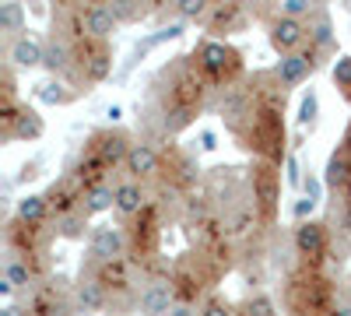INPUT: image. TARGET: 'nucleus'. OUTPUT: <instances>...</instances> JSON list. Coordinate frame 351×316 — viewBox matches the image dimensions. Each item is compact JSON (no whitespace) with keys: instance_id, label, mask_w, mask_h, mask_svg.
<instances>
[{"instance_id":"obj_33","label":"nucleus","mask_w":351,"mask_h":316,"mask_svg":"<svg viewBox=\"0 0 351 316\" xmlns=\"http://www.w3.org/2000/svg\"><path fill=\"white\" fill-rule=\"evenodd\" d=\"M319 204L316 200H309V197H299L295 204H291V215H295V221L302 225V221H313V211H316Z\"/></svg>"},{"instance_id":"obj_27","label":"nucleus","mask_w":351,"mask_h":316,"mask_svg":"<svg viewBox=\"0 0 351 316\" xmlns=\"http://www.w3.org/2000/svg\"><path fill=\"white\" fill-rule=\"evenodd\" d=\"M316 11H319V4H313V0H281L278 4V14L295 18V21H309Z\"/></svg>"},{"instance_id":"obj_36","label":"nucleus","mask_w":351,"mask_h":316,"mask_svg":"<svg viewBox=\"0 0 351 316\" xmlns=\"http://www.w3.org/2000/svg\"><path fill=\"white\" fill-rule=\"evenodd\" d=\"M197 141H200V151H218V134L215 130H200Z\"/></svg>"},{"instance_id":"obj_20","label":"nucleus","mask_w":351,"mask_h":316,"mask_svg":"<svg viewBox=\"0 0 351 316\" xmlns=\"http://www.w3.org/2000/svg\"><path fill=\"white\" fill-rule=\"evenodd\" d=\"M36 99L46 102V106H71L77 99V88L67 84V81H60V77H49V81L36 84Z\"/></svg>"},{"instance_id":"obj_21","label":"nucleus","mask_w":351,"mask_h":316,"mask_svg":"<svg viewBox=\"0 0 351 316\" xmlns=\"http://www.w3.org/2000/svg\"><path fill=\"white\" fill-rule=\"evenodd\" d=\"M0 274H4L18 292H36V267L28 260H21V256H8Z\"/></svg>"},{"instance_id":"obj_4","label":"nucleus","mask_w":351,"mask_h":316,"mask_svg":"<svg viewBox=\"0 0 351 316\" xmlns=\"http://www.w3.org/2000/svg\"><path fill=\"white\" fill-rule=\"evenodd\" d=\"M250 193H253V211H256V218H260V221H274L278 197H281L278 165L256 162V165L250 169Z\"/></svg>"},{"instance_id":"obj_18","label":"nucleus","mask_w":351,"mask_h":316,"mask_svg":"<svg viewBox=\"0 0 351 316\" xmlns=\"http://www.w3.org/2000/svg\"><path fill=\"white\" fill-rule=\"evenodd\" d=\"M49 200H46V193H25L18 204H14V221H21V225H32V228H43L46 225V218H49Z\"/></svg>"},{"instance_id":"obj_38","label":"nucleus","mask_w":351,"mask_h":316,"mask_svg":"<svg viewBox=\"0 0 351 316\" xmlns=\"http://www.w3.org/2000/svg\"><path fill=\"white\" fill-rule=\"evenodd\" d=\"M330 316H351V302H337V306L330 309Z\"/></svg>"},{"instance_id":"obj_40","label":"nucleus","mask_w":351,"mask_h":316,"mask_svg":"<svg viewBox=\"0 0 351 316\" xmlns=\"http://www.w3.org/2000/svg\"><path fill=\"white\" fill-rule=\"evenodd\" d=\"M102 316H112V313H102Z\"/></svg>"},{"instance_id":"obj_39","label":"nucleus","mask_w":351,"mask_h":316,"mask_svg":"<svg viewBox=\"0 0 351 316\" xmlns=\"http://www.w3.org/2000/svg\"><path fill=\"white\" fill-rule=\"evenodd\" d=\"M106 117H109V120L116 123V120H120V117H123V109H120V106H109V109H106Z\"/></svg>"},{"instance_id":"obj_31","label":"nucleus","mask_w":351,"mask_h":316,"mask_svg":"<svg viewBox=\"0 0 351 316\" xmlns=\"http://www.w3.org/2000/svg\"><path fill=\"white\" fill-rule=\"evenodd\" d=\"M246 316H278L274 299H271V295H253V299L246 302Z\"/></svg>"},{"instance_id":"obj_9","label":"nucleus","mask_w":351,"mask_h":316,"mask_svg":"<svg viewBox=\"0 0 351 316\" xmlns=\"http://www.w3.org/2000/svg\"><path fill=\"white\" fill-rule=\"evenodd\" d=\"M81 32L92 42H109L120 32V21H116L109 4H81Z\"/></svg>"},{"instance_id":"obj_2","label":"nucleus","mask_w":351,"mask_h":316,"mask_svg":"<svg viewBox=\"0 0 351 316\" xmlns=\"http://www.w3.org/2000/svg\"><path fill=\"white\" fill-rule=\"evenodd\" d=\"M193 60L200 64V71L208 74L215 84H236V77H239V71H243V56H239V49H232L228 42H221V39H200L197 46H193Z\"/></svg>"},{"instance_id":"obj_37","label":"nucleus","mask_w":351,"mask_h":316,"mask_svg":"<svg viewBox=\"0 0 351 316\" xmlns=\"http://www.w3.org/2000/svg\"><path fill=\"white\" fill-rule=\"evenodd\" d=\"M0 316H28V309H21L18 302H4V309H0Z\"/></svg>"},{"instance_id":"obj_11","label":"nucleus","mask_w":351,"mask_h":316,"mask_svg":"<svg viewBox=\"0 0 351 316\" xmlns=\"http://www.w3.org/2000/svg\"><path fill=\"white\" fill-rule=\"evenodd\" d=\"M43 56H46V42L39 36H18L8 42V64L18 67V71H32V67H43Z\"/></svg>"},{"instance_id":"obj_16","label":"nucleus","mask_w":351,"mask_h":316,"mask_svg":"<svg viewBox=\"0 0 351 316\" xmlns=\"http://www.w3.org/2000/svg\"><path fill=\"white\" fill-rule=\"evenodd\" d=\"M204 25H208L211 32L232 36V32H239V28L246 25V11H243L239 4H211L208 18H204Z\"/></svg>"},{"instance_id":"obj_10","label":"nucleus","mask_w":351,"mask_h":316,"mask_svg":"<svg viewBox=\"0 0 351 316\" xmlns=\"http://www.w3.org/2000/svg\"><path fill=\"white\" fill-rule=\"evenodd\" d=\"M158 169H162V155L155 145H148V141H134V148L123 162V172H127V180L134 183H148L158 176Z\"/></svg>"},{"instance_id":"obj_6","label":"nucleus","mask_w":351,"mask_h":316,"mask_svg":"<svg viewBox=\"0 0 351 316\" xmlns=\"http://www.w3.org/2000/svg\"><path fill=\"white\" fill-rule=\"evenodd\" d=\"M316 71H319V53L313 46H306L299 53H288V56H278V64H274V77H278V84L285 92L299 88V84L309 81Z\"/></svg>"},{"instance_id":"obj_7","label":"nucleus","mask_w":351,"mask_h":316,"mask_svg":"<svg viewBox=\"0 0 351 316\" xmlns=\"http://www.w3.org/2000/svg\"><path fill=\"white\" fill-rule=\"evenodd\" d=\"M267 42L274 46L278 56L299 53V49H306V42H309V28H306V21L274 14V18H267Z\"/></svg>"},{"instance_id":"obj_24","label":"nucleus","mask_w":351,"mask_h":316,"mask_svg":"<svg viewBox=\"0 0 351 316\" xmlns=\"http://www.w3.org/2000/svg\"><path fill=\"white\" fill-rule=\"evenodd\" d=\"M186 32V21H176V25H165V28H158V32H152V36H144L137 46H134V56L141 60L148 49H155V46H162V42H172V39H180Z\"/></svg>"},{"instance_id":"obj_25","label":"nucleus","mask_w":351,"mask_h":316,"mask_svg":"<svg viewBox=\"0 0 351 316\" xmlns=\"http://www.w3.org/2000/svg\"><path fill=\"white\" fill-rule=\"evenodd\" d=\"M53 225H56L53 232L60 236V239H84V232H88V215H84V211H74V215L56 218ZM88 236H92V232H88Z\"/></svg>"},{"instance_id":"obj_14","label":"nucleus","mask_w":351,"mask_h":316,"mask_svg":"<svg viewBox=\"0 0 351 316\" xmlns=\"http://www.w3.org/2000/svg\"><path fill=\"white\" fill-rule=\"evenodd\" d=\"M295 250L306 260H316V256L327 253V225L324 221H302L295 225Z\"/></svg>"},{"instance_id":"obj_17","label":"nucleus","mask_w":351,"mask_h":316,"mask_svg":"<svg viewBox=\"0 0 351 316\" xmlns=\"http://www.w3.org/2000/svg\"><path fill=\"white\" fill-rule=\"evenodd\" d=\"M306 28H309V46L319 53V56H330L334 49H337V42H334V21H330V14L319 8L309 21H306Z\"/></svg>"},{"instance_id":"obj_32","label":"nucleus","mask_w":351,"mask_h":316,"mask_svg":"<svg viewBox=\"0 0 351 316\" xmlns=\"http://www.w3.org/2000/svg\"><path fill=\"white\" fill-rule=\"evenodd\" d=\"M200 316H232V306L221 295H208L200 302Z\"/></svg>"},{"instance_id":"obj_34","label":"nucleus","mask_w":351,"mask_h":316,"mask_svg":"<svg viewBox=\"0 0 351 316\" xmlns=\"http://www.w3.org/2000/svg\"><path fill=\"white\" fill-rule=\"evenodd\" d=\"M302 197L316 200V204L324 200V183H319V176H313V172H309V176H306V183H302Z\"/></svg>"},{"instance_id":"obj_28","label":"nucleus","mask_w":351,"mask_h":316,"mask_svg":"<svg viewBox=\"0 0 351 316\" xmlns=\"http://www.w3.org/2000/svg\"><path fill=\"white\" fill-rule=\"evenodd\" d=\"M211 11L208 0H176V14H180V21H204Z\"/></svg>"},{"instance_id":"obj_1","label":"nucleus","mask_w":351,"mask_h":316,"mask_svg":"<svg viewBox=\"0 0 351 316\" xmlns=\"http://www.w3.org/2000/svg\"><path fill=\"white\" fill-rule=\"evenodd\" d=\"M208 84H215L208 74L200 71V64L190 56H176L172 64H165L158 71V77L152 81V102L158 106V123L162 134H176L183 130L204 106V95H208Z\"/></svg>"},{"instance_id":"obj_3","label":"nucleus","mask_w":351,"mask_h":316,"mask_svg":"<svg viewBox=\"0 0 351 316\" xmlns=\"http://www.w3.org/2000/svg\"><path fill=\"white\" fill-rule=\"evenodd\" d=\"M43 134H46V123L36 109H28L25 102L0 99V137H4V145H14V141H39Z\"/></svg>"},{"instance_id":"obj_12","label":"nucleus","mask_w":351,"mask_h":316,"mask_svg":"<svg viewBox=\"0 0 351 316\" xmlns=\"http://www.w3.org/2000/svg\"><path fill=\"white\" fill-rule=\"evenodd\" d=\"M74 306L77 313H99L109 306V289L95 278V274H81V281L74 284Z\"/></svg>"},{"instance_id":"obj_23","label":"nucleus","mask_w":351,"mask_h":316,"mask_svg":"<svg viewBox=\"0 0 351 316\" xmlns=\"http://www.w3.org/2000/svg\"><path fill=\"white\" fill-rule=\"evenodd\" d=\"M0 36H4L8 42L25 36V8L14 4V0H4V4H0Z\"/></svg>"},{"instance_id":"obj_35","label":"nucleus","mask_w":351,"mask_h":316,"mask_svg":"<svg viewBox=\"0 0 351 316\" xmlns=\"http://www.w3.org/2000/svg\"><path fill=\"white\" fill-rule=\"evenodd\" d=\"M169 316H200V306L193 299H176V306H172Z\"/></svg>"},{"instance_id":"obj_29","label":"nucleus","mask_w":351,"mask_h":316,"mask_svg":"<svg viewBox=\"0 0 351 316\" xmlns=\"http://www.w3.org/2000/svg\"><path fill=\"white\" fill-rule=\"evenodd\" d=\"M330 77H334V84H337L344 95H351V56H348V53H341L337 60H334Z\"/></svg>"},{"instance_id":"obj_13","label":"nucleus","mask_w":351,"mask_h":316,"mask_svg":"<svg viewBox=\"0 0 351 316\" xmlns=\"http://www.w3.org/2000/svg\"><path fill=\"white\" fill-rule=\"evenodd\" d=\"M74 313H77L74 299H67L56 289H36L32 302H28V316H74Z\"/></svg>"},{"instance_id":"obj_26","label":"nucleus","mask_w":351,"mask_h":316,"mask_svg":"<svg viewBox=\"0 0 351 316\" xmlns=\"http://www.w3.org/2000/svg\"><path fill=\"white\" fill-rule=\"evenodd\" d=\"M295 120H299V127H316V120H319V92L316 88H309L302 99H299V112H295Z\"/></svg>"},{"instance_id":"obj_22","label":"nucleus","mask_w":351,"mask_h":316,"mask_svg":"<svg viewBox=\"0 0 351 316\" xmlns=\"http://www.w3.org/2000/svg\"><path fill=\"white\" fill-rule=\"evenodd\" d=\"M116 208V190H112V183H99V186H92V190H84V200H81V211L92 218V215H106V211H112Z\"/></svg>"},{"instance_id":"obj_30","label":"nucleus","mask_w":351,"mask_h":316,"mask_svg":"<svg viewBox=\"0 0 351 316\" xmlns=\"http://www.w3.org/2000/svg\"><path fill=\"white\" fill-rule=\"evenodd\" d=\"M285 183H288L291 190H302V183H306V176H302V165H299L295 151H288V158H285Z\"/></svg>"},{"instance_id":"obj_5","label":"nucleus","mask_w":351,"mask_h":316,"mask_svg":"<svg viewBox=\"0 0 351 316\" xmlns=\"http://www.w3.org/2000/svg\"><path fill=\"white\" fill-rule=\"evenodd\" d=\"M130 236L123 225H95L92 236H88V253H92L95 264H120L127 256Z\"/></svg>"},{"instance_id":"obj_19","label":"nucleus","mask_w":351,"mask_h":316,"mask_svg":"<svg viewBox=\"0 0 351 316\" xmlns=\"http://www.w3.org/2000/svg\"><path fill=\"white\" fill-rule=\"evenodd\" d=\"M109 8H112V14H116L120 25H141L158 11V4H148V0H112Z\"/></svg>"},{"instance_id":"obj_8","label":"nucleus","mask_w":351,"mask_h":316,"mask_svg":"<svg viewBox=\"0 0 351 316\" xmlns=\"http://www.w3.org/2000/svg\"><path fill=\"white\" fill-rule=\"evenodd\" d=\"M176 306V284L172 278H155L137 292V313L141 316H169Z\"/></svg>"},{"instance_id":"obj_15","label":"nucleus","mask_w":351,"mask_h":316,"mask_svg":"<svg viewBox=\"0 0 351 316\" xmlns=\"http://www.w3.org/2000/svg\"><path fill=\"white\" fill-rule=\"evenodd\" d=\"M112 190H116V211H120L123 218L144 215V208H148V190H144V183L120 180V183H116Z\"/></svg>"}]
</instances>
